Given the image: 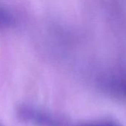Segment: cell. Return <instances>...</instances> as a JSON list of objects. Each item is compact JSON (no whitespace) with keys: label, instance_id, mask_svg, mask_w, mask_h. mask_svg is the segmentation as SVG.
Returning a JSON list of instances; mask_svg holds the SVG:
<instances>
[{"label":"cell","instance_id":"6da1fadb","mask_svg":"<svg viewBox=\"0 0 126 126\" xmlns=\"http://www.w3.org/2000/svg\"><path fill=\"white\" fill-rule=\"evenodd\" d=\"M19 117L25 122L37 126H62V122L52 114L36 109L24 106L19 108Z\"/></svg>","mask_w":126,"mask_h":126},{"label":"cell","instance_id":"7a4b0ae2","mask_svg":"<svg viewBox=\"0 0 126 126\" xmlns=\"http://www.w3.org/2000/svg\"><path fill=\"white\" fill-rule=\"evenodd\" d=\"M15 18L7 8L0 5V29H5L13 26Z\"/></svg>","mask_w":126,"mask_h":126},{"label":"cell","instance_id":"3957f363","mask_svg":"<svg viewBox=\"0 0 126 126\" xmlns=\"http://www.w3.org/2000/svg\"><path fill=\"white\" fill-rule=\"evenodd\" d=\"M76 126H119L111 122L107 121H100V122H92V123H82Z\"/></svg>","mask_w":126,"mask_h":126},{"label":"cell","instance_id":"277c9868","mask_svg":"<svg viewBox=\"0 0 126 126\" xmlns=\"http://www.w3.org/2000/svg\"></svg>","mask_w":126,"mask_h":126}]
</instances>
